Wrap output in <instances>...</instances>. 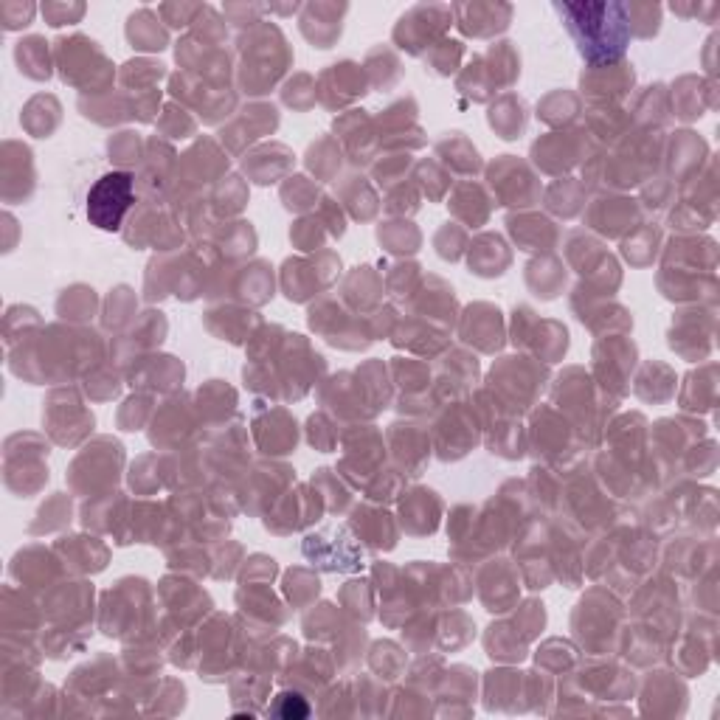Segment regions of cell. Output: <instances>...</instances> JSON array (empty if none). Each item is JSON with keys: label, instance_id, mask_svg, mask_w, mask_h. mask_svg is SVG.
<instances>
[{"label": "cell", "instance_id": "6da1fadb", "mask_svg": "<svg viewBox=\"0 0 720 720\" xmlns=\"http://www.w3.org/2000/svg\"><path fill=\"white\" fill-rule=\"evenodd\" d=\"M563 26L571 34L580 57L588 68L614 65L625 60L630 43V26L625 15V3H594V0H577V3H552Z\"/></svg>", "mask_w": 720, "mask_h": 720}, {"label": "cell", "instance_id": "7a4b0ae2", "mask_svg": "<svg viewBox=\"0 0 720 720\" xmlns=\"http://www.w3.org/2000/svg\"><path fill=\"white\" fill-rule=\"evenodd\" d=\"M237 51L242 60L240 79L248 93H265L293 62L285 34L273 20H259L256 26L242 31L237 37Z\"/></svg>", "mask_w": 720, "mask_h": 720}, {"label": "cell", "instance_id": "3957f363", "mask_svg": "<svg viewBox=\"0 0 720 720\" xmlns=\"http://www.w3.org/2000/svg\"><path fill=\"white\" fill-rule=\"evenodd\" d=\"M54 62L62 82L79 88H102L113 79V62L107 60L102 45L88 34H62L54 40Z\"/></svg>", "mask_w": 720, "mask_h": 720}, {"label": "cell", "instance_id": "277c9868", "mask_svg": "<svg viewBox=\"0 0 720 720\" xmlns=\"http://www.w3.org/2000/svg\"><path fill=\"white\" fill-rule=\"evenodd\" d=\"M450 26H453L450 3H417L397 17L391 40L397 43V48H403L405 54L422 57L431 45L448 37Z\"/></svg>", "mask_w": 720, "mask_h": 720}, {"label": "cell", "instance_id": "5b68a950", "mask_svg": "<svg viewBox=\"0 0 720 720\" xmlns=\"http://www.w3.org/2000/svg\"><path fill=\"white\" fill-rule=\"evenodd\" d=\"M135 206V175L127 169H113L90 186L88 220L99 231H121L124 217Z\"/></svg>", "mask_w": 720, "mask_h": 720}, {"label": "cell", "instance_id": "8992f818", "mask_svg": "<svg viewBox=\"0 0 720 720\" xmlns=\"http://www.w3.org/2000/svg\"><path fill=\"white\" fill-rule=\"evenodd\" d=\"M453 6V23L465 37H476V40H490L495 34L510 29L512 17H515V6L512 3H484V0H473V3H450Z\"/></svg>", "mask_w": 720, "mask_h": 720}, {"label": "cell", "instance_id": "52a82bcc", "mask_svg": "<svg viewBox=\"0 0 720 720\" xmlns=\"http://www.w3.org/2000/svg\"><path fill=\"white\" fill-rule=\"evenodd\" d=\"M349 15V3H332V0H315L301 3L299 29L313 48H332L344 31V17Z\"/></svg>", "mask_w": 720, "mask_h": 720}, {"label": "cell", "instance_id": "ba28073f", "mask_svg": "<svg viewBox=\"0 0 720 720\" xmlns=\"http://www.w3.org/2000/svg\"><path fill=\"white\" fill-rule=\"evenodd\" d=\"M366 79L358 62H335L321 74V99L324 105H346L366 93Z\"/></svg>", "mask_w": 720, "mask_h": 720}, {"label": "cell", "instance_id": "9c48e42d", "mask_svg": "<svg viewBox=\"0 0 720 720\" xmlns=\"http://www.w3.org/2000/svg\"><path fill=\"white\" fill-rule=\"evenodd\" d=\"M124 34L138 51H164L169 45V29L158 15V9H150V6H141L127 17Z\"/></svg>", "mask_w": 720, "mask_h": 720}, {"label": "cell", "instance_id": "30bf717a", "mask_svg": "<svg viewBox=\"0 0 720 720\" xmlns=\"http://www.w3.org/2000/svg\"><path fill=\"white\" fill-rule=\"evenodd\" d=\"M633 65L628 60H619L614 65H600V68H585L583 74V90H588L591 96H605V88L608 96H622L633 88Z\"/></svg>", "mask_w": 720, "mask_h": 720}, {"label": "cell", "instance_id": "8fae6325", "mask_svg": "<svg viewBox=\"0 0 720 720\" xmlns=\"http://www.w3.org/2000/svg\"><path fill=\"white\" fill-rule=\"evenodd\" d=\"M484 65L490 71V79L493 85H504L510 88L512 82L521 76V57H518V48L510 40H498V43L490 45L487 57H484Z\"/></svg>", "mask_w": 720, "mask_h": 720}, {"label": "cell", "instance_id": "7c38bea8", "mask_svg": "<svg viewBox=\"0 0 720 720\" xmlns=\"http://www.w3.org/2000/svg\"><path fill=\"white\" fill-rule=\"evenodd\" d=\"M15 60L20 71L31 79H48L51 76V48L45 43V37L29 34L15 45Z\"/></svg>", "mask_w": 720, "mask_h": 720}, {"label": "cell", "instance_id": "4fadbf2b", "mask_svg": "<svg viewBox=\"0 0 720 720\" xmlns=\"http://www.w3.org/2000/svg\"><path fill=\"white\" fill-rule=\"evenodd\" d=\"M436 515H439V501H436V495L428 493V490H414L411 498L403 504V521L411 518L408 529L417 532V535L434 532Z\"/></svg>", "mask_w": 720, "mask_h": 720}, {"label": "cell", "instance_id": "5bb4252c", "mask_svg": "<svg viewBox=\"0 0 720 720\" xmlns=\"http://www.w3.org/2000/svg\"><path fill=\"white\" fill-rule=\"evenodd\" d=\"M625 15H628L630 37H642L650 40L656 37L664 23V6L659 3H625Z\"/></svg>", "mask_w": 720, "mask_h": 720}, {"label": "cell", "instance_id": "9a60e30c", "mask_svg": "<svg viewBox=\"0 0 720 720\" xmlns=\"http://www.w3.org/2000/svg\"><path fill=\"white\" fill-rule=\"evenodd\" d=\"M369 74L375 79V85H383V88H391L400 76H403V65H400V57L394 54V48L389 45H377L366 54V65Z\"/></svg>", "mask_w": 720, "mask_h": 720}, {"label": "cell", "instance_id": "2e32d148", "mask_svg": "<svg viewBox=\"0 0 720 720\" xmlns=\"http://www.w3.org/2000/svg\"><path fill=\"white\" fill-rule=\"evenodd\" d=\"M465 57V43L462 40H450V37H442L439 43L431 45L425 51V62L431 65V71H436L439 76H450L459 62Z\"/></svg>", "mask_w": 720, "mask_h": 720}, {"label": "cell", "instance_id": "e0dca14e", "mask_svg": "<svg viewBox=\"0 0 720 720\" xmlns=\"http://www.w3.org/2000/svg\"><path fill=\"white\" fill-rule=\"evenodd\" d=\"M504 121H510L507 124V135L504 138H518V133L526 127V107L521 99H515V96H504L498 105H493L490 110V124H493L495 130H501L504 127Z\"/></svg>", "mask_w": 720, "mask_h": 720}, {"label": "cell", "instance_id": "ac0fdd59", "mask_svg": "<svg viewBox=\"0 0 720 720\" xmlns=\"http://www.w3.org/2000/svg\"><path fill=\"white\" fill-rule=\"evenodd\" d=\"M88 12L85 3H60V0H48L40 6V15L51 26V29H62V26H74Z\"/></svg>", "mask_w": 720, "mask_h": 720}, {"label": "cell", "instance_id": "d6986e66", "mask_svg": "<svg viewBox=\"0 0 720 720\" xmlns=\"http://www.w3.org/2000/svg\"><path fill=\"white\" fill-rule=\"evenodd\" d=\"M203 9H206V3H161L158 15H161L166 26L189 31L195 26L197 17L203 15Z\"/></svg>", "mask_w": 720, "mask_h": 720}, {"label": "cell", "instance_id": "ffe728a7", "mask_svg": "<svg viewBox=\"0 0 720 720\" xmlns=\"http://www.w3.org/2000/svg\"><path fill=\"white\" fill-rule=\"evenodd\" d=\"M40 12V6H34L29 0H3L0 3V23L6 31L26 29L34 23V15Z\"/></svg>", "mask_w": 720, "mask_h": 720}, {"label": "cell", "instance_id": "44dd1931", "mask_svg": "<svg viewBox=\"0 0 720 720\" xmlns=\"http://www.w3.org/2000/svg\"><path fill=\"white\" fill-rule=\"evenodd\" d=\"M268 15V6L265 3H225L223 17L225 23L237 26V29H251L259 20H265Z\"/></svg>", "mask_w": 720, "mask_h": 720}, {"label": "cell", "instance_id": "7402d4cb", "mask_svg": "<svg viewBox=\"0 0 720 720\" xmlns=\"http://www.w3.org/2000/svg\"><path fill=\"white\" fill-rule=\"evenodd\" d=\"M164 65L155 60H133L124 65V71H121V82L124 85H135V82H147V85H155L161 76H164Z\"/></svg>", "mask_w": 720, "mask_h": 720}, {"label": "cell", "instance_id": "603a6c76", "mask_svg": "<svg viewBox=\"0 0 720 720\" xmlns=\"http://www.w3.org/2000/svg\"><path fill=\"white\" fill-rule=\"evenodd\" d=\"M313 79L307 74H296L290 82L285 85V90H282V96H285V102L290 107H299V110H304V102H301V96H307L310 102L315 99V93L313 90Z\"/></svg>", "mask_w": 720, "mask_h": 720}, {"label": "cell", "instance_id": "cb8c5ba5", "mask_svg": "<svg viewBox=\"0 0 720 720\" xmlns=\"http://www.w3.org/2000/svg\"><path fill=\"white\" fill-rule=\"evenodd\" d=\"M670 12L678 17H701L706 23H715V17L720 15L718 3H673Z\"/></svg>", "mask_w": 720, "mask_h": 720}, {"label": "cell", "instance_id": "d4e9b609", "mask_svg": "<svg viewBox=\"0 0 720 720\" xmlns=\"http://www.w3.org/2000/svg\"><path fill=\"white\" fill-rule=\"evenodd\" d=\"M268 6V15H279V17H299L301 3H265Z\"/></svg>", "mask_w": 720, "mask_h": 720}]
</instances>
